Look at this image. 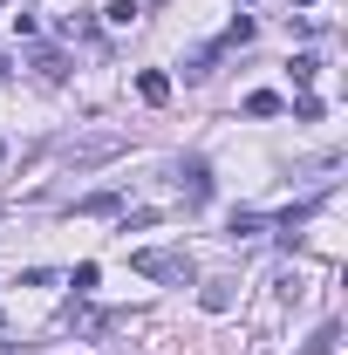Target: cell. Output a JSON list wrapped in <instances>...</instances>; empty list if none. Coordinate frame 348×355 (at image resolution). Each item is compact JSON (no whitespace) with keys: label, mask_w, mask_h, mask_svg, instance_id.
<instances>
[{"label":"cell","mask_w":348,"mask_h":355,"mask_svg":"<svg viewBox=\"0 0 348 355\" xmlns=\"http://www.w3.org/2000/svg\"><path fill=\"white\" fill-rule=\"evenodd\" d=\"M130 266L143 273V280H164V287H191V260H184V253H171V246H143V253H130Z\"/></svg>","instance_id":"1"},{"label":"cell","mask_w":348,"mask_h":355,"mask_svg":"<svg viewBox=\"0 0 348 355\" xmlns=\"http://www.w3.org/2000/svg\"><path fill=\"white\" fill-rule=\"evenodd\" d=\"M123 150H130V137H123V130H103V137H76V144H62V157H69L76 171L110 164V157H123Z\"/></svg>","instance_id":"2"},{"label":"cell","mask_w":348,"mask_h":355,"mask_svg":"<svg viewBox=\"0 0 348 355\" xmlns=\"http://www.w3.org/2000/svg\"><path fill=\"white\" fill-rule=\"evenodd\" d=\"M177 184H184V198H191V205H198V198H212V164H205V157H184V164H177Z\"/></svg>","instance_id":"3"},{"label":"cell","mask_w":348,"mask_h":355,"mask_svg":"<svg viewBox=\"0 0 348 355\" xmlns=\"http://www.w3.org/2000/svg\"><path fill=\"white\" fill-rule=\"evenodd\" d=\"M116 205H123V191H89V198H76V212H82V219H110Z\"/></svg>","instance_id":"4"},{"label":"cell","mask_w":348,"mask_h":355,"mask_svg":"<svg viewBox=\"0 0 348 355\" xmlns=\"http://www.w3.org/2000/svg\"><path fill=\"white\" fill-rule=\"evenodd\" d=\"M137 96H143L150 110H157V103H171V76H157V69H143V76H137Z\"/></svg>","instance_id":"5"},{"label":"cell","mask_w":348,"mask_h":355,"mask_svg":"<svg viewBox=\"0 0 348 355\" xmlns=\"http://www.w3.org/2000/svg\"><path fill=\"white\" fill-rule=\"evenodd\" d=\"M198 308H205V314H225V308H232V280H205V287H198Z\"/></svg>","instance_id":"6"},{"label":"cell","mask_w":348,"mask_h":355,"mask_svg":"<svg viewBox=\"0 0 348 355\" xmlns=\"http://www.w3.org/2000/svg\"><path fill=\"white\" fill-rule=\"evenodd\" d=\"M335 342H342V321H321V328H314V342H307L301 355H335Z\"/></svg>","instance_id":"7"},{"label":"cell","mask_w":348,"mask_h":355,"mask_svg":"<svg viewBox=\"0 0 348 355\" xmlns=\"http://www.w3.org/2000/svg\"><path fill=\"white\" fill-rule=\"evenodd\" d=\"M280 110H287V103H280L273 89H253V96H246V116H280Z\"/></svg>","instance_id":"8"},{"label":"cell","mask_w":348,"mask_h":355,"mask_svg":"<svg viewBox=\"0 0 348 355\" xmlns=\"http://www.w3.org/2000/svg\"><path fill=\"white\" fill-rule=\"evenodd\" d=\"M35 69H42L48 83H62V76H69V62H62V55H55V48H35Z\"/></svg>","instance_id":"9"},{"label":"cell","mask_w":348,"mask_h":355,"mask_svg":"<svg viewBox=\"0 0 348 355\" xmlns=\"http://www.w3.org/2000/svg\"><path fill=\"white\" fill-rule=\"evenodd\" d=\"M103 21H110V28H137V0H110Z\"/></svg>","instance_id":"10"},{"label":"cell","mask_w":348,"mask_h":355,"mask_svg":"<svg viewBox=\"0 0 348 355\" xmlns=\"http://www.w3.org/2000/svg\"><path fill=\"white\" fill-rule=\"evenodd\" d=\"M287 76H294V83H314V76H321V62H314V55H294V62H287Z\"/></svg>","instance_id":"11"},{"label":"cell","mask_w":348,"mask_h":355,"mask_svg":"<svg viewBox=\"0 0 348 355\" xmlns=\"http://www.w3.org/2000/svg\"><path fill=\"white\" fill-rule=\"evenodd\" d=\"M260 232H266L260 212H239V219H232V239H260Z\"/></svg>","instance_id":"12"},{"label":"cell","mask_w":348,"mask_h":355,"mask_svg":"<svg viewBox=\"0 0 348 355\" xmlns=\"http://www.w3.org/2000/svg\"><path fill=\"white\" fill-rule=\"evenodd\" d=\"M96 280H103V273H96V260L76 266V301H82V294H96Z\"/></svg>","instance_id":"13"},{"label":"cell","mask_w":348,"mask_h":355,"mask_svg":"<svg viewBox=\"0 0 348 355\" xmlns=\"http://www.w3.org/2000/svg\"><path fill=\"white\" fill-rule=\"evenodd\" d=\"M0 76H7V55H0Z\"/></svg>","instance_id":"14"},{"label":"cell","mask_w":348,"mask_h":355,"mask_svg":"<svg viewBox=\"0 0 348 355\" xmlns=\"http://www.w3.org/2000/svg\"><path fill=\"white\" fill-rule=\"evenodd\" d=\"M0 157H7V144H0Z\"/></svg>","instance_id":"15"},{"label":"cell","mask_w":348,"mask_h":355,"mask_svg":"<svg viewBox=\"0 0 348 355\" xmlns=\"http://www.w3.org/2000/svg\"><path fill=\"white\" fill-rule=\"evenodd\" d=\"M301 7H314V0H301Z\"/></svg>","instance_id":"16"},{"label":"cell","mask_w":348,"mask_h":355,"mask_svg":"<svg viewBox=\"0 0 348 355\" xmlns=\"http://www.w3.org/2000/svg\"><path fill=\"white\" fill-rule=\"evenodd\" d=\"M260 355H266V349H260Z\"/></svg>","instance_id":"17"}]
</instances>
